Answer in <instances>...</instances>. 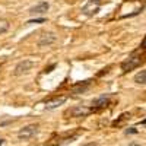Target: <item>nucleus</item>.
<instances>
[{
	"label": "nucleus",
	"instance_id": "nucleus-1",
	"mask_svg": "<svg viewBox=\"0 0 146 146\" xmlns=\"http://www.w3.org/2000/svg\"><path fill=\"white\" fill-rule=\"evenodd\" d=\"M140 62H142V51L137 50V51H135V53H131L127 60H124L123 64H121V69H123L124 73H127V72L133 70L135 67H137V66L140 64Z\"/></svg>",
	"mask_w": 146,
	"mask_h": 146
},
{
	"label": "nucleus",
	"instance_id": "nucleus-2",
	"mask_svg": "<svg viewBox=\"0 0 146 146\" xmlns=\"http://www.w3.org/2000/svg\"><path fill=\"white\" fill-rule=\"evenodd\" d=\"M100 6H101L100 0H91V2H88L82 7V13L85 16H94L96 12L100 10Z\"/></svg>",
	"mask_w": 146,
	"mask_h": 146
},
{
	"label": "nucleus",
	"instance_id": "nucleus-3",
	"mask_svg": "<svg viewBox=\"0 0 146 146\" xmlns=\"http://www.w3.org/2000/svg\"><path fill=\"white\" fill-rule=\"evenodd\" d=\"M36 130H38V127H36L35 124H28V126L22 127V129L18 131V137H19L21 140L31 139V137L35 135V133H36Z\"/></svg>",
	"mask_w": 146,
	"mask_h": 146
},
{
	"label": "nucleus",
	"instance_id": "nucleus-4",
	"mask_svg": "<svg viewBox=\"0 0 146 146\" xmlns=\"http://www.w3.org/2000/svg\"><path fill=\"white\" fill-rule=\"evenodd\" d=\"M91 113V108L88 107H83V105H76L70 110L66 111V115H70V117H85Z\"/></svg>",
	"mask_w": 146,
	"mask_h": 146
},
{
	"label": "nucleus",
	"instance_id": "nucleus-5",
	"mask_svg": "<svg viewBox=\"0 0 146 146\" xmlns=\"http://www.w3.org/2000/svg\"><path fill=\"white\" fill-rule=\"evenodd\" d=\"M32 66H34V63L31 62V60H22V62H19L18 64H16V67H15V70H13V75L15 76H21V75H23V73H27V72H29L31 69H32Z\"/></svg>",
	"mask_w": 146,
	"mask_h": 146
},
{
	"label": "nucleus",
	"instance_id": "nucleus-6",
	"mask_svg": "<svg viewBox=\"0 0 146 146\" xmlns=\"http://www.w3.org/2000/svg\"><path fill=\"white\" fill-rule=\"evenodd\" d=\"M48 7H50V5H48L47 2H41L38 5H35L29 9V13L31 15H44L45 12L48 10Z\"/></svg>",
	"mask_w": 146,
	"mask_h": 146
},
{
	"label": "nucleus",
	"instance_id": "nucleus-7",
	"mask_svg": "<svg viewBox=\"0 0 146 146\" xmlns=\"http://www.w3.org/2000/svg\"><path fill=\"white\" fill-rule=\"evenodd\" d=\"M89 85L91 82L89 80H85V82H80V83H76V85H73V86L70 88V92L73 95H79V94H83L85 91H86L89 88Z\"/></svg>",
	"mask_w": 146,
	"mask_h": 146
},
{
	"label": "nucleus",
	"instance_id": "nucleus-8",
	"mask_svg": "<svg viewBox=\"0 0 146 146\" xmlns=\"http://www.w3.org/2000/svg\"><path fill=\"white\" fill-rule=\"evenodd\" d=\"M56 41V35L53 34V32H45V34H42L41 36H40V41H38V44L41 45V47H44V45H50V44H53Z\"/></svg>",
	"mask_w": 146,
	"mask_h": 146
},
{
	"label": "nucleus",
	"instance_id": "nucleus-9",
	"mask_svg": "<svg viewBox=\"0 0 146 146\" xmlns=\"http://www.w3.org/2000/svg\"><path fill=\"white\" fill-rule=\"evenodd\" d=\"M66 102V96H58V98H54V100H50L45 102V108L47 110H54L57 108L58 105H62Z\"/></svg>",
	"mask_w": 146,
	"mask_h": 146
},
{
	"label": "nucleus",
	"instance_id": "nucleus-10",
	"mask_svg": "<svg viewBox=\"0 0 146 146\" xmlns=\"http://www.w3.org/2000/svg\"><path fill=\"white\" fill-rule=\"evenodd\" d=\"M108 101H110V95H108V94H104V95H101L100 98H96V100L92 102V107H94V108L105 107V105L108 104Z\"/></svg>",
	"mask_w": 146,
	"mask_h": 146
},
{
	"label": "nucleus",
	"instance_id": "nucleus-11",
	"mask_svg": "<svg viewBox=\"0 0 146 146\" xmlns=\"http://www.w3.org/2000/svg\"><path fill=\"white\" fill-rule=\"evenodd\" d=\"M135 82L139 85H146V70H140L139 73H136Z\"/></svg>",
	"mask_w": 146,
	"mask_h": 146
},
{
	"label": "nucleus",
	"instance_id": "nucleus-12",
	"mask_svg": "<svg viewBox=\"0 0 146 146\" xmlns=\"http://www.w3.org/2000/svg\"><path fill=\"white\" fill-rule=\"evenodd\" d=\"M7 29H9V22L6 19L0 18V34H5Z\"/></svg>",
	"mask_w": 146,
	"mask_h": 146
},
{
	"label": "nucleus",
	"instance_id": "nucleus-13",
	"mask_svg": "<svg viewBox=\"0 0 146 146\" xmlns=\"http://www.w3.org/2000/svg\"><path fill=\"white\" fill-rule=\"evenodd\" d=\"M126 133H127V135H129V133H137V130H136L135 127H131L130 130H126Z\"/></svg>",
	"mask_w": 146,
	"mask_h": 146
},
{
	"label": "nucleus",
	"instance_id": "nucleus-14",
	"mask_svg": "<svg viewBox=\"0 0 146 146\" xmlns=\"http://www.w3.org/2000/svg\"><path fill=\"white\" fill-rule=\"evenodd\" d=\"M38 22H44V19H35V21H29L28 23H38Z\"/></svg>",
	"mask_w": 146,
	"mask_h": 146
},
{
	"label": "nucleus",
	"instance_id": "nucleus-15",
	"mask_svg": "<svg viewBox=\"0 0 146 146\" xmlns=\"http://www.w3.org/2000/svg\"><path fill=\"white\" fill-rule=\"evenodd\" d=\"M82 146H95V143H86V145H82Z\"/></svg>",
	"mask_w": 146,
	"mask_h": 146
},
{
	"label": "nucleus",
	"instance_id": "nucleus-16",
	"mask_svg": "<svg viewBox=\"0 0 146 146\" xmlns=\"http://www.w3.org/2000/svg\"><path fill=\"white\" fill-rule=\"evenodd\" d=\"M0 145H3V139H0Z\"/></svg>",
	"mask_w": 146,
	"mask_h": 146
}]
</instances>
